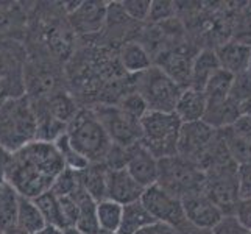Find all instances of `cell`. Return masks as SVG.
<instances>
[{"instance_id":"obj_19","label":"cell","mask_w":251,"mask_h":234,"mask_svg":"<svg viewBox=\"0 0 251 234\" xmlns=\"http://www.w3.org/2000/svg\"><path fill=\"white\" fill-rule=\"evenodd\" d=\"M240 116V103L228 97L219 103H206L203 122L219 131L231 127Z\"/></svg>"},{"instance_id":"obj_38","label":"cell","mask_w":251,"mask_h":234,"mask_svg":"<svg viewBox=\"0 0 251 234\" xmlns=\"http://www.w3.org/2000/svg\"><path fill=\"white\" fill-rule=\"evenodd\" d=\"M236 175L240 200H251V164L239 166Z\"/></svg>"},{"instance_id":"obj_12","label":"cell","mask_w":251,"mask_h":234,"mask_svg":"<svg viewBox=\"0 0 251 234\" xmlns=\"http://www.w3.org/2000/svg\"><path fill=\"white\" fill-rule=\"evenodd\" d=\"M72 6L64 10L67 14V22L76 36L83 38H92L105 30L106 22V2H72Z\"/></svg>"},{"instance_id":"obj_1","label":"cell","mask_w":251,"mask_h":234,"mask_svg":"<svg viewBox=\"0 0 251 234\" xmlns=\"http://www.w3.org/2000/svg\"><path fill=\"white\" fill-rule=\"evenodd\" d=\"M36 139L38 122L27 95L0 102V150L13 155Z\"/></svg>"},{"instance_id":"obj_15","label":"cell","mask_w":251,"mask_h":234,"mask_svg":"<svg viewBox=\"0 0 251 234\" xmlns=\"http://www.w3.org/2000/svg\"><path fill=\"white\" fill-rule=\"evenodd\" d=\"M144 187L129 175L126 169L109 170L106 175V198L119 205H128L141 200Z\"/></svg>"},{"instance_id":"obj_4","label":"cell","mask_w":251,"mask_h":234,"mask_svg":"<svg viewBox=\"0 0 251 234\" xmlns=\"http://www.w3.org/2000/svg\"><path fill=\"white\" fill-rule=\"evenodd\" d=\"M134 91L141 95L149 111L173 112L183 88L161 67L153 64L147 71L134 75Z\"/></svg>"},{"instance_id":"obj_48","label":"cell","mask_w":251,"mask_h":234,"mask_svg":"<svg viewBox=\"0 0 251 234\" xmlns=\"http://www.w3.org/2000/svg\"><path fill=\"white\" fill-rule=\"evenodd\" d=\"M95 234H120V233H117V231H101V230H99Z\"/></svg>"},{"instance_id":"obj_45","label":"cell","mask_w":251,"mask_h":234,"mask_svg":"<svg viewBox=\"0 0 251 234\" xmlns=\"http://www.w3.org/2000/svg\"><path fill=\"white\" fill-rule=\"evenodd\" d=\"M2 234H28L27 231H24V230H21V228H17V227H13V228H10L8 231H5V233H2Z\"/></svg>"},{"instance_id":"obj_39","label":"cell","mask_w":251,"mask_h":234,"mask_svg":"<svg viewBox=\"0 0 251 234\" xmlns=\"http://www.w3.org/2000/svg\"><path fill=\"white\" fill-rule=\"evenodd\" d=\"M232 215L251 234V200H239Z\"/></svg>"},{"instance_id":"obj_6","label":"cell","mask_w":251,"mask_h":234,"mask_svg":"<svg viewBox=\"0 0 251 234\" xmlns=\"http://www.w3.org/2000/svg\"><path fill=\"white\" fill-rule=\"evenodd\" d=\"M28 59V50L22 38L0 36V83L6 99L25 95L24 69Z\"/></svg>"},{"instance_id":"obj_20","label":"cell","mask_w":251,"mask_h":234,"mask_svg":"<svg viewBox=\"0 0 251 234\" xmlns=\"http://www.w3.org/2000/svg\"><path fill=\"white\" fill-rule=\"evenodd\" d=\"M206 111V97L203 91L186 88L181 92L175 106V114L183 124H192L203 120Z\"/></svg>"},{"instance_id":"obj_47","label":"cell","mask_w":251,"mask_h":234,"mask_svg":"<svg viewBox=\"0 0 251 234\" xmlns=\"http://www.w3.org/2000/svg\"><path fill=\"white\" fill-rule=\"evenodd\" d=\"M5 99H6V95H5V89H3L2 83H0V102H2V100H5Z\"/></svg>"},{"instance_id":"obj_31","label":"cell","mask_w":251,"mask_h":234,"mask_svg":"<svg viewBox=\"0 0 251 234\" xmlns=\"http://www.w3.org/2000/svg\"><path fill=\"white\" fill-rule=\"evenodd\" d=\"M122 209H124L122 205L112 202V200H109V198L97 202L95 217H97L99 230H101V231H119L120 220H122Z\"/></svg>"},{"instance_id":"obj_25","label":"cell","mask_w":251,"mask_h":234,"mask_svg":"<svg viewBox=\"0 0 251 234\" xmlns=\"http://www.w3.org/2000/svg\"><path fill=\"white\" fill-rule=\"evenodd\" d=\"M154 223L153 217L145 209L141 200L128 203L122 209V220H120L119 231L120 234H136L145 227Z\"/></svg>"},{"instance_id":"obj_46","label":"cell","mask_w":251,"mask_h":234,"mask_svg":"<svg viewBox=\"0 0 251 234\" xmlns=\"http://www.w3.org/2000/svg\"><path fill=\"white\" fill-rule=\"evenodd\" d=\"M63 234H83L81 231H78L76 228H67V230H64L63 231Z\"/></svg>"},{"instance_id":"obj_35","label":"cell","mask_w":251,"mask_h":234,"mask_svg":"<svg viewBox=\"0 0 251 234\" xmlns=\"http://www.w3.org/2000/svg\"><path fill=\"white\" fill-rule=\"evenodd\" d=\"M229 97L234 99L239 103H244L251 99V74H250V71L234 77V83H232Z\"/></svg>"},{"instance_id":"obj_22","label":"cell","mask_w":251,"mask_h":234,"mask_svg":"<svg viewBox=\"0 0 251 234\" xmlns=\"http://www.w3.org/2000/svg\"><path fill=\"white\" fill-rule=\"evenodd\" d=\"M220 69L219 59L215 52L211 49L201 50L197 56H194L192 61V71H190V86L198 91H203L207 80L212 77L214 72H217Z\"/></svg>"},{"instance_id":"obj_27","label":"cell","mask_w":251,"mask_h":234,"mask_svg":"<svg viewBox=\"0 0 251 234\" xmlns=\"http://www.w3.org/2000/svg\"><path fill=\"white\" fill-rule=\"evenodd\" d=\"M33 202L38 206V209H39L47 227L66 230V222L63 217L61 203H59V198L51 192V190H47V192H44L42 195L36 197Z\"/></svg>"},{"instance_id":"obj_18","label":"cell","mask_w":251,"mask_h":234,"mask_svg":"<svg viewBox=\"0 0 251 234\" xmlns=\"http://www.w3.org/2000/svg\"><path fill=\"white\" fill-rule=\"evenodd\" d=\"M27 8L21 3L0 2V36L25 38V30L28 24Z\"/></svg>"},{"instance_id":"obj_17","label":"cell","mask_w":251,"mask_h":234,"mask_svg":"<svg viewBox=\"0 0 251 234\" xmlns=\"http://www.w3.org/2000/svg\"><path fill=\"white\" fill-rule=\"evenodd\" d=\"M117 58L120 67L128 75H137L153 66L150 52L137 41H126L120 44L117 49Z\"/></svg>"},{"instance_id":"obj_37","label":"cell","mask_w":251,"mask_h":234,"mask_svg":"<svg viewBox=\"0 0 251 234\" xmlns=\"http://www.w3.org/2000/svg\"><path fill=\"white\" fill-rule=\"evenodd\" d=\"M211 234H250L234 215H223L220 222L211 230Z\"/></svg>"},{"instance_id":"obj_7","label":"cell","mask_w":251,"mask_h":234,"mask_svg":"<svg viewBox=\"0 0 251 234\" xmlns=\"http://www.w3.org/2000/svg\"><path fill=\"white\" fill-rule=\"evenodd\" d=\"M5 181L21 197L34 200L36 197L50 190L55 180L42 173L19 153H13L8 155L5 164Z\"/></svg>"},{"instance_id":"obj_13","label":"cell","mask_w":251,"mask_h":234,"mask_svg":"<svg viewBox=\"0 0 251 234\" xmlns=\"http://www.w3.org/2000/svg\"><path fill=\"white\" fill-rule=\"evenodd\" d=\"M181 203H183L186 222L195 228L211 231L223 217V212L219 209V206L203 190L183 197Z\"/></svg>"},{"instance_id":"obj_23","label":"cell","mask_w":251,"mask_h":234,"mask_svg":"<svg viewBox=\"0 0 251 234\" xmlns=\"http://www.w3.org/2000/svg\"><path fill=\"white\" fill-rule=\"evenodd\" d=\"M106 175L108 167L103 162L89 164L88 167L78 172L80 184L95 202L106 198Z\"/></svg>"},{"instance_id":"obj_34","label":"cell","mask_w":251,"mask_h":234,"mask_svg":"<svg viewBox=\"0 0 251 234\" xmlns=\"http://www.w3.org/2000/svg\"><path fill=\"white\" fill-rule=\"evenodd\" d=\"M120 5H122V10L125 11V14L133 22L137 24L149 19L151 6L150 0H124V2H120Z\"/></svg>"},{"instance_id":"obj_16","label":"cell","mask_w":251,"mask_h":234,"mask_svg":"<svg viewBox=\"0 0 251 234\" xmlns=\"http://www.w3.org/2000/svg\"><path fill=\"white\" fill-rule=\"evenodd\" d=\"M217 55L220 69L232 75L248 72L251 67V44L240 41L225 42L214 50Z\"/></svg>"},{"instance_id":"obj_11","label":"cell","mask_w":251,"mask_h":234,"mask_svg":"<svg viewBox=\"0 0 251 234\" xmlns=\"http://www.w3.org/2000/svg\"><path fill=\"white\" fill-rule=\"evenodd\" d=\"M141 202L154 222L170 225L173 228H179L186 223L181 198L172 195L159 184L144 189Z\"/></svg>"},{"instance_id":"obj_32","label":"cell","mask_w":251,"mask_h":234,"mask_svg":"<svg viewBox=\"0 0 251 234\" xmlns=\"http://www.w3.org/2000/svg\"><path fill=\"white\" fill-rule=\"evenodd\" d=\"M55 145L58 147L59 153H61V156H63L66 169H71L74 172H81L83 169H86L89 166V162L86 161L80 153H76V150L71 145L66 133L58 137V139L55 141Z\"/></svg>"},{"instance_id":"obj_14","label":"cell","mask_w":251,"mask_h":234,"mask_svg":"<svg viewBox=\"0 0 251 234\" xmlns=\"http://www.w3.org/2000/svg\"><path fill=\"white\" fill-rule=\"evenodd\" d=\"M125 169L144 189L158 183L159 161L145 149L142 142L128 149Z\"/></svg>"},{"instance_id":"obj_21","label":"cell","mask_w":251,"mask_h":234,"mask_svg":"<svg viewBox=\"0 0 251 234\" xmlns=\"http://www.w3.org/2000/svg\"><path fill=\"white\" fill-rule=\"evenodd\" d=\"M162 61L158 67H161L173 81H176L181 88L186 89L190 86V71H192V61L194 58H189L186 53L181 52H167L161 55Z\"/></svg>"},{"instance_id":"obj_42","label":"cell","mask_w":251,"mask_h":234,"mask_svg":"<svg viewBox=\"0 0 251 234\" xmlns=\"http://www.w3.org/2000/svg\"><path fill=\"white\" fill-rule=\"evenodd\" d=\"M6 159H8V155L0 150V186L5 183V164H6Z\"/></svg>"},{"instance_id":"obj_3","label":"cell","mask_w":251,"mask_h":234,"mask_svg":"<svg viewBox=\"0 0 251 234\" xmlns=\"http://www.w3.org/2000/svg\"><path fill=\"white\" fill-rule=\"evenodd\" d=\"M181 125L175 112L147 111L141 117V142L156 159L175 156Z\"/></svg>"},{"instance_id":"obj_43","label":"cell","mask_w":251,"mask_h":234,"mask_svg":"<svg viewBox=\"0 0 251 234\" xmlns=\"http://www.w3.org/2000/svg\"><path fill=\"white\" fill-rule=\"evenodd\" d=\"M240 114L251 117V99L244 103H240Z\"/></svg>"},{"instance_id":"obj_2","label":"cell","mask_w":251,"mask_h":234,"mask_svg":"<svg viewBox=\"0 0 251 234\" xmlns=\"http://www.w3.org/2000/svg\"><path fill=\"white\" fill-rule=\"evenodd\" d=\"M66 136L76 153H80L89 164L105 161L112 145L101 122L89 106H83L78 111L67 125Z\"/></svg>"},{"instance_id":"obj_10","label":"cell","mask_w":251,"mask_h":234,"mask_svg":"<svg viewBox=\"0 0 251 234\" xmlns=\"http://www.w3.org/2000/svg\"><path fill=\"white\" fill-rule=\"evenodd\" d=\"M215 139H217V130L204 124L203 120L183 124L178 134L176 155L201 169Z\"/></svg>"},{"instance_id":"obj_9","label":"cell","mask_w":251,"mask_h":234,"mask_svg":"<svg viewBox=\"0 0 251 234\" xmlns=\"http://www.w3.org/2000/svg\"><path fill=\"white\" fill-rule=\"evenodd\" d=\"M237 167L232 166L215 167L204 172V187L203 192L219 206L223 215H232L237 202L240 200L237 189Z\"/></svg>"},{"instance_id":"obj_5","label":"cell","mask_w":251,"mask_h":234,"mask_svg":"<svg viewBox=\"0 0 251 234\" xmlns=\"http://www.w3.org/2000/svg\"><path fill=\"white\" fill-rule=\"evenodd\" d=\"M159 161V173H158V183L162 189L175 195L178 198H183L189 194L200 192L204 187V172L197 166L181 156H169Z\"/></svg>"},{"instance_id":"obj_28","label":"cell","mask_w":251,"mask_h":234,"mask_svg":"<svg viewBox=\"0 0 251 234\" xmlns=\"http://www.w3.org/2000/svg\"><path fill=\"white\" fill-rule=\"evenodd\" d=\"M232 83H234V75L232 74L223 71V69H219L217 72H214L203 88L206 103H219L226 100L231 94Z\"/></svg>"},{"instance_id":"obj_33","label":"cell","mask_w":251,"mask_h":234,"mask_svg":"<svg viewBox=\"0 0 251 234\" xmlns=\"http://www.w3.org/2000/svg\"><path fill=\"white\" fill-rule=\"evenodd\" d=\"M78 187H80L78 172H74L71 169H64L55 178V181H53V184H51L50 190L56 197H67V195H72Z\"/></svg>"},{"instance_id":"obj_8","label":"cell","mask_w":251,"mask_h":234,"mask_svg":"<svg viewBox=\"0 0 251 234\" xmlns=\"http://www.w3.org/2000/svg\"><path fill=\"white\" fill-rule=\"evenodd\" d=\"M89 108L99 117L109 141L114 145L128 149L141 142V119L128 114L117 105H95Z\"/></svg>"},{"instance_id":"obj_44","label":"cell","mask_w":251,"mask_h":234,"mask_svg":"<svg viewBox=\"0 0 251 234\" xmlns=\"http://www.w3.org/2000/svg\"><path fill=\"white\" fill-rule=\"evenodd\" d=\"M63 231L64 230H59V228H55V227H46L42 228L41 231H38L36 234H63Z\"/></svg>"},{"instance_id":"obj_49","label":"cell","mask_w":251,"mask_h":234,"mask_svg":"<svg viewBox=\"0 0 251 234\" xmlns=\"http://www.w3.org/2000/svg\"><path fill=\"white\" fill-rule=\"evenodd\" d=\"M250 74H251V67H250Z\"/></svg>"},{"instance_id":"obj_36","label":"cell","mask_w":251,"mask_h":234,"mask_svg":"<svg viewBox=\"0 0 251 234\" xmlns=\"http://www.w3.org/2000/svg\"><path fill=\"white\" fill-rule=\"evenodd\" d=\"M176 13V3L175 2H167V0H154L151 2L149 19L150 22H162L172 19Z\"/></svg>"},{"instance_id":"obj_24","label":"cell","mask_w":251,"mask_h":234,"mask_svg":"<svg viewBox=\"0 0 251 234\" xmlns=\"http://www.w3.org/2000/svg\"><path fill=\"white\" fill-rule=\"evenodd\" d=\"M74 200L78 206V222H76V230L81 231L83 234H95L99 231L97 217H95V209H97V202L86 192V190L80 187L72 194Z\"/></svg>"},{"instance_id":"obj_40","label":"cell","mask_w":251,"mask_h":234,"mask_svg":"<svg viewBox=\"0 0 251 234\" xmlns=\"http://www.w3.org/2000/svg\"><path fill=\"white\" fill-rule=\"evenodd\" d=\"M231 131L251 144V117L240 116L231 127Z\"/></svg>"},{"instance_id":"obj_50","label":"cell","mask_w":251,"mask_h":234,"mask_svg":"<svg viewBox=\"0 0 251 234\" xmlns=\"http://www.w3.org/2000/svg\"><path fill=\"white\" fill-rule=\"evenodd\" d=\"M0 234H2V233H0Z\"/></svg>"},{"instance_id":"obj_41","label":"cell","mask_w":251,"mask_h":234,"mask_svg":"<svg viewBox=\"0 0 251 234\" xmlns=\"http://www.w3.org/2000/svg\"><path fill=\"white\" fill-rule=\"evenodd\" d=\"M136 234H178V231L170 227V225L166 223H161V222H154L149 227H145L144 230H141L139 233Z\"/></svg>"},{"instance_id":"obj_26","label":"cell","mask_w":251,"mask_h":234,"mask_svg":"<svg viewBox=\"0 0 251 234\" xmlns=\"http://www.w3.org/2000/svg\"><path fill=\"white\" fill-rule=\"evenodd\" d=\"M21 195L6 183L0 186V233L16 227Z\"/></svg>"},{"instance_id":"obj_29","label":"cell","mask_w":251,"mask_h":234,"mask_svg":"<svg viewBox=\"0 0 251 234\" xmlns=\"http://www.w3.org/2000/svg\"><path fill=\"white\" fill-rule=\"evenodd\" d=\"M16 227L28 234H36L46 227V222L42 219V215L38 209V206L34 205L33 200L21 197L19 200V209H17V222Z\"/></svg>"},{"instance_id":"obj_30","label":"cell","mask_w":251,"mask_h":234,"mask_svg":"<svg viewBox=\"0 0 251 234\" xmlns=\"http://www.w3.org/2000/svg\"><path fill=\"white\" fill-rule=\"evenodd\" d=\"M219 134L222 141L226 147V150L231 156V159L234 161L237 166H245V164H251V144L242 139L237 134L231 131V128L219 130Z\"/></svg>"}]
</instances>
